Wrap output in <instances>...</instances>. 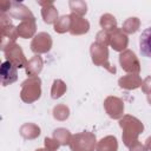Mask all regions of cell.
Masks as SVG:
<instances>
[{
  "label": "cell",
  "mask_w": 151,
  "mask_h": 151,
  "mask_svg": "<svg viewBox=\"0 0 151 151\" xmlns=\"http://www.w3.org/2000/svg\"><path fill=\"white\" fill-rule=\"evenodd\" d=\"M139 51L144 57L151 58V27L145 28L139 35Z\"/></svg>",
  "instance_id": "6da1fadb"
},
{
  "label": "cell",
  "mask_w": 151,
  "mask_h": 151,
  "mask_svg": "<svg viewBox=\"0 0 151 151\" xmlns=\"http://www.w3.org/2000/svg\"><path fill=\"white\" fill-rule=\"evenodd\" d=\"M1 78H2V84L7 85L8 83H13L17 80V68L11 61H5L2 63L1 66Z\"/></svg>",
  "instance_id": "7a4b0ae2"
}]
</instances>
